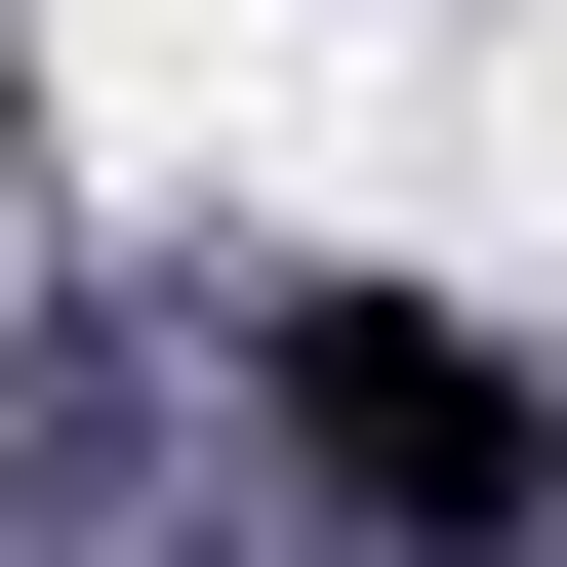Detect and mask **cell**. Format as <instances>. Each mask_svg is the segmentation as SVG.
I'll return each instance as SVG.
<instances>
[{"label":"cell","mask_w":567,"mask_h":567,"mask_svg":"<svg viewBox=\"0 0 567 567\" xmlns=\"http://www.w3.org/2000/svg\"><path fill=\"white\" fill-rule=\"evenodd\" d=\"M284 446L365 486L405 567H567V405L486 365V324H405V284H284Z\"/></svg>","instance_id":"obj_1"}]
</instances>
